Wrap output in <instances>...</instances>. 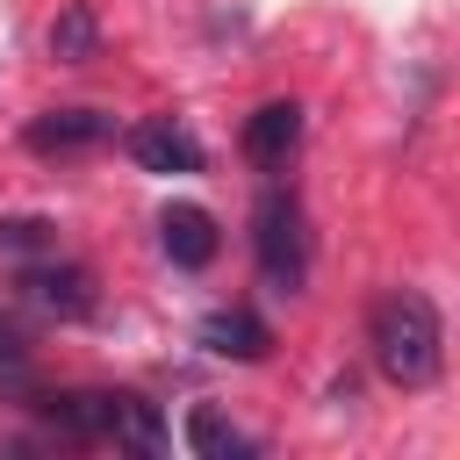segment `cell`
<instances>
[{
  "label": "cell",
  "instance_id": "1",
  "mask_svg": "<svg viewBox=\"0 0 460 460\" xmlns=\"http://www.w3.org/2000/svg\"><path fill=\"white\" fill-rule=\"evenodd\" d=\"M367 345L395 388H431L446 367V323H438L431 295H417V288H388L367 309Z\"/></svg>",
  "mask_w": 460,
  "mask_h": 460
},
{
  "label": "cell",
  "instance_id": "2",
  "mask_svg": "<svg viewBox=\"0 0 460 460\" xmlns=\"http://www.w3.org/2000/svg\"><path fill=\"white\" fill-rule=\"evenodd\" d=\"M252 252H259V273L273 295H295L309 280V237H302V201L295 187H266L259 208H252Z\"/></svg>",
  "mask_w": 460,
  "mask_h": 460
},
{
  "label": "cell",
  "instance_id": "3",
  "mask_svg": "<svg viewBox=\"0 0 460 460\" xmlns=\"http://www.w3.org/2000/svg\"><path fill=\"white\" fill-rule=\"evenodd\" d=\"M14 288L43 309V316H93V273L86 266H72V259H58V252H43V259H22V273H14Z\"/></svg>",
  "mask_w": 460,
  "mask_h": 460
},
{
  "label": "cell",
  "instance_id": "4",
  "mask_svg": "<svg viewBox=\"0 0 460 460\" xmlns=\"http://www.w3.org/2000/svg\"><path fill=\"white\" fill-rule=\"evenodd\" d=\"M122 151H129L144 172H201V144H194V129L172 122V115L129 122V129H122Z\"/></svg>",
  "mask_w": 460,
  "mask_h": 460
},
{
  "label": "cell",
  "instance_id": "5",
  "mask_svg": "<svg viewBox=\"0 0 460 460\" xmlns=\"http://www.w3.org/2000/svg\"><path fill=\"white\" fill-rule=\"evenodd\" d=\"M115 137V115L108 108H50V115H36L29 129H22V144L29 151H86V144H108Z\"/></svg>",
  "mask_w": 460,
  "mask_h": 460
},
{
  "label": "cell",
  "instance_id": "6",
  "mask_svg": "<svg viewBox=\"0 0 460 460\" xmlns=\"http://www.w3.org/2000/svg\"><path fill=\"white\" fill-rule=\"evenodd\" d=\"M108 388H58V395H36V410H43V424L58 431V438H72V446H101L108 438Z\"/></svg>",
  "mask_w": 460,
  "mask_h": 460
},
{
  "label": "cell",
  "instance_id": "7",
  "mask_svg": "<svg viewBox=\"0 0 460 460\" xmlns=\"http://www.w3.org/2000/svg\"><path fill=\"white\" fill-rule=\"evenodd\" d=\"M295 151H302V108H295V101H266V108H252V122H244V158L266 165V172H280Z\"/></svg>",
  "mask_w": 460,
  "mask_h": 460
},
{
  "label": "cell",
  "instance_id": "8",
  "mask_svg": "<svg viewBox=\"0 0 460 460\" xmlns=\"http://www.w3.org/2000/svg\"><path fill=\"white\" fill-rule=\"evenodd\" d=\"M158 244H165V259H172V266H187V273H201V266L223 252L216 216H208V208H194V201H172V208L158 216Z\"/></svg>",
  "mask_w": 460,
  "mask_h": 460
},
{
  "label": "cell",
  "instance_id": "9",
  "mask_svg": "<svg viewBox=\"0 0 460 460\" xmlns=\"http://www.w3.org/2000/svg\"><path fill=\"white\" fill-rule=\"evenodd\" d=\"M194 338H201L216 359H244V367L273 352V331H266V316H252V309H208Z\"/></svg>",
  "mask_w": 460,
  "mask_h": 460
},
{
  "label": "cell",
  "instance_id": "10",
  "mask_svg": "<svg viewBox=\"0 0 460 460\" xmlns=\"http://www.w3.org/2000/svg\"><path fill=\"white\" fill-rule=\"evenodd\" d=\"M50 58L58 65H86V58H101V14L86 7V0H65L58 14H50Z\"/></svg>",
  "mask_w": 460,
  "mask_h": 460
},
{
  "label": "cell",
  "instance_id": "11",
  "mask_svg": "<svg viewBox=\"0 0 460 460\" xmlns=\"http://www.w3.org/2000/svg\"><path fill=\"white\" fill-rule=\"evenodd\" d=\"M108 438L129 446V453H165V417L144 395H115L108 402Z\"/></svg>",
  "mask_w": 460,
  "mask_h": 460
},
{
  "label": "cell",
  "instance_id": "12",
  "mask_svg": "<svg viewBox=\"0 0 460 460\" xmlns=\"http://www.w3.org/2000/svg\"><path fill=\"white\" fill-rule=\"evenodd\" d=\"M187 446H194L201 460H244V453H259V446H252L223 410H208V402H201V410H187Z\"/></svg>",
  "mask_w": 460,
  "mask_h": 460
},
{
  "label": "cell",
  "instance_id": "13",
  "mask_svg": "<svg viewBox=\"0 0 460 460\" xmlns=\"http://www.w3.org/2000/svg\"><path fill=\"white\" fill-rule=\"evenodd\" d=\"M0 252L7 259H43V252H58V230L43 216H0Z\"/></svg>",
  "mask_w": 460,
  "mask_h": 460
}]
</instances>
